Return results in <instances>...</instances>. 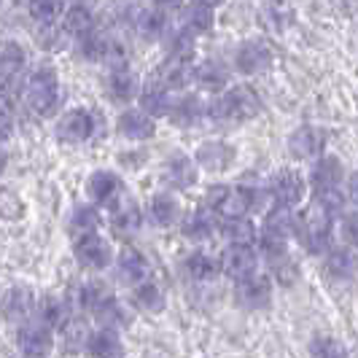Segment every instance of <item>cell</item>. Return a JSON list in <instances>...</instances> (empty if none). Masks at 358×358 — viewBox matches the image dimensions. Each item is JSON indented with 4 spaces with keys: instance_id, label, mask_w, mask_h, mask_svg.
<instances>
[{
    "instance_id": "obj_1",
    "label": "cell",
    "mask_w": 358,
    "mask_h": 358,
    "mask_svg": "<svg viewBox=\"0 0 358 358\" xmlns=\"http://www.w3.org/2000/svg\"><path fill=\"white\" fill-rule=\"evenodd\" d=\"M259 108H262L259 94L251 87H237V90H229L227 94L215 97L208 106V116L215 124H240V122L253 119L259 113Z\"/></svg>"
},
{
    "instance_id": "obj_2",
    "label": "cell",
    "mask_w": 358,
    "mask_h": 358,
    "mask_svg": "<svg viewBox=\"0 0 358 358\" xmlns=\"http://www.w3.org/2000/svg\"><path fill=\"white\" fill-rule=\"evenodd\" d=\"M259 202H262V192H253L245 186L215 183L208 192V208L221 213L224 218H243V213H248Z\"/></svg>"
},
{
    "instance_id": "obj_3",
    "label": "cell",
    "mask_w": 358,
    "mask_h": 358,
    "mask_svg": "<svg viewBox=\"0 0 358 358\" xmlns=\"http://www.w3.org/2000/svg\"><path fill=\"white\" fill-rule=\"evenodd\" d=\"M329 232H331V213L313 202L305 213L296 218V234L302 237V245L307 251L321 253L329 245Z\"/></svg>"
},
{
    "instance_id": "obj_4",
    "label": "cell",
    "mask_w": 358,
    "mask_h": 358,
    "mask_svg": "<svg viewBox=\"0 0 358 358\" xmlns=\"http://www.w3.org/2000/svg\"><path fill=\"white\" fill-rule=\"evenodd\" d=\"M27 106L38 116H52L59 106V78L52 68H41L27 81Z\"/></svg>"
},
{
    "instance_id": "obj_5",
    "label": "cell",
    "mask_w": 358,
    "mask_h": 358,
    "mask_svg": "<svg viewBox=\"0 0 358 358\" xmlns=\"http://www.w3.org/2000/svg\"><path fill=\"white\" fill-rule=\"evenodd\" d=\"M291 234H296V215L291 210H283V208L272 210L264 221V229H262V248L269 259L286 253V243Z\"/></svg>"
},
{
    "instance_id": "obj_6",
    "label": "cell",
    "mask_w": 358,
    "mask_h": 358,
    "mask_svg": "<svg viewBox=\"0 0 358 358\" xmlns=\"http://www.w3.org/2000/svg\"><path fill=\"white\" fill-rule=\"evenodd\" d=\"M272 59H275V54H272V46H269L267 41H262V38H253V41H245L237 54H234V65H237V71L240 73H264L272 65Z\"/></svg>"
},
{
    "instance_id": "obj_7",
    "label": "cell",
    "mask_w": 358,
    "mask_h": 358,
    "mask_svg": "<svg viewBox=\"0 0 358 358\" xmlns=\"http://www.w3.org/2000/svg\"><path fill=\"white\" fill-rule=\"evenodd\" d=\"M54 345V331L41 321H27L19 329V348L24 358H46Z\"/></svg>"
},
{
    "instance_id": "obj_8",
    "label": "cell",
    "mask_w": 358,
    "mask_h": 358,
    "mask_svg": "<svg viewBox=\"0 0 358 358\" xmlns=\"http://www.w3.org/2000/svg\"><path fill=\"white\" fill-rule=\"evenodd\" d=\"M269 296H272V283H269L267 275H248V278L237 280V286H234V299L245 310L267 307Z\"/></svg>"
},
{
    "instance_id": "obj_9",
    "label": "cell",
    "mask_w": 358,
    "mask_h": 358,
    "mask_svg": "<svg viewBox=\"0 0 358 358\" xmlns=\"http://www.w3.org/2000/svg\"><path fill=\"white\" fill-rule=\"evenodd\" d=\"M269 197L278 202V208L291 210L299 199L305 197V180L299 178L296 173H291V170H283L269 183Z\"/></svg>"
},
{
    "instance_id": "obj_10",
    "label": "cell",
    "mask_w": 358,
    "mask_h": 358,
    "mask_svg": "<svg viewBox=\"0 0 358 358\" xmlns=\"http://www.w3.org/2000/svg\"><path fill=\"white\" fill-rule=\"evenodd\" d=\"M76 259L87 269H106L113 259V253H110L108 240H103L100 234H90V237L76 240Z\"/></svg>"
},
{
    "instance_id": "obj_11",
    "label": "cell",
    "mask_w": 358,
    "mask_h": 358,
    "mask_svg": "<svg viewBox=\"0 0 358 358\" xmlns=\"http://www.w3.org/2000/svg\"><path fill=\"white\" fill-rule=\"evenodd\" d=\"M92 132H94V119L90 110H81V108L68 110L57 124V135L65 143H84L92 138Z\"/></svg>"
},
{
    "instance_id": "obj_12",
    "label": "cell",
    "mask_w": 358,
    "mask_h": 358,
    "mask_svg": "<svg viewBox=\"0 0 358 358\" xmlns=\"http://www.w3.org/2000/svg\"><path fill=\"white\" fill-rule=\"evenodd\" d=\"M116 272H119V280L127 283V286H141L148 280V262L141 251H132V248H124L122 256H119V264H116Z\"/></svg>"
},
{
    "instance_id": "obj_13",
    "label": "cell",
    "mask_w": 358,
    "mask_h": 358,
    "mask_svg": "<svg viewBox=\"0 0 358 358\" xmlns=\"http://www.w3.org/2000/svg\"><path fill=\"white\" fill-rule=\"evenodd\" d=\"M218 267L224 269L229 278L243 280V278L253 275V269H256V253L251 248H245V245H229L224 251V256H221V264Z\"/></svg>"
},
{
    "instance_id": "obj_14",
    "label": "cell",
    "mask_w": 358,
    "mask_h": 358,
    "mask_svg": "<svg viewBox=\"0 0 358 358\" xmlns=\"http://www.w3.org/2000/svg\"><path fill=\"white\" fill-rule=\"evenodd\" d=\"M141 224H143L141 208H138L135 202H129V199H124L122 205H116V210H113V215H110V229H113L116 237H122V240L132 237V234H138Z\"/></svg>"
},
{
    "instance_id": "obj_15",
    "label": "cell",
    "mask_w": 358,
    "mask_h": 358,
    "mask_svg": "<svg viewBox=\"0 0 358 358\" xmlns=\"http://www.w3.org/2000/svg\"><path fill=\"white\" fill-rule=\"evenodd\" d=\"M119 132L129 141H148L154 138L157 127H154V119L145 116L143 110H124L119 116Z\"/></svg>"
},
{
    "instance_id": "obj_16",
    "label": "cell",
    "mask_w": 358,
    "mask_h": 358,
    "mask_svg": "<svg viewBox=\"0 0 358 358\" xmlns=\"http://www.w3.org/2000/svg\"><path fill=\"white\" fill-rule=\"evenodd\" d=\"M132 11V24L135 30L143 38H159L167 27V17H164V8L159 6H151V8H129Z\"/></svg>"
},
{
    "instance_id": "obj_17",
    "label": "cell",
    "mask_w": 358,
    "mask_h": 358,
    "mask_svg": "<svg viewBox=\"0 0 358 358\" xmlns=\"http://www.w3.org/2000/svg\"><path fill=\"white\" fill-rule=\"evenodd\" d=\"M342 176H345L342 162L337 159V157H323V159L315 164V170H313V189H315V194L340 189Z\"/></svg>"
},
{
    "instance_id": "obj_18",
    "label": "cell",
    "mask_w": 358,
    "mask_h": 358,
    "mask_svg": "<svg viewBox=\"0 0 358 358\" xmlns=\"http://www.w3.org/2000/svg\"><path fill=\"white\" fill-rule=\"evenodd\" d=\"M194 180H197V167H194V162L189 159V157H173V159L164 164V183L167 186H173V189H189V186H194Z\"/></svg>"
},
{
    "instance_id": "obj_19",
    "label": "cell",
    "mask_w": 358,
    "mask_h": 358,
    "mask_svg": "<svg viewBox=\"0 0 358 358\" xmlns=\"http://www.w3.org/2000/svg\"><path fill=\"white\" fill-rule=\"evenodd\" d=\"M323 145V132L318 127H299L291 138H288V148H291V154L294 157H299V159H310V157H315L318 151H321Z\"/></svg>"
},
{
    "instance_id": "obj_20",
    "label": "cell",
    "mask_w": 358,
    "mask_h": 358,
    "mask_svg": "<svg viewBox=\"0 0 358 358\" xmlns=\"http://www.w3.org/2000/svg\"><path fill=\"white\" fill-rule=\"evenodd\" d=\"M33 307H36V299L27 288H11L6 296H3V313L8 321H30L33 315Z\"/></svg>"
},
{
    "instance_id": "obj_21",
    "label": "cell",
    "mask_w": 358,
    "mask_h": 358,
    "mask_svg": "<svg viewBox=\"0 0 358 358\" xmlns=\"http://www.w3.org/2000/svg\"><path fill=\"white\" fill-rule=\"evenodd\" d=\"M87 192H90V197L97 205H110L113 199L119 197V192H122V180L116 178L113 173H108V170H100V173H94L90 178Z\"/></svg>"
},
{
    "instance_id": "obj_22",
    "label": "cell",
    "mask_w": 358,
    "mask_h": 358,
    "mask_svg": "<svg viewBox=\"0 0 358 358\" xmlns=\"http://www.w3.org/2000/svg\"><path fill=\"white\" fill-rule=\"evenodd\" d=\"M62 27H65V33H71V36L87 38L92 30H94V11H92L90 6H81V3L68 6L65 14H62Z\"/></svg>"
},
{
    "instance_id": "obj_23",
    "label": "cell",
    "mask_w": 358,
    "mask_h": 358,
    "mask_svg": "<svg viewBox=\"0 0 358 358\" xmlns=\"http://www.w3.org/2000/svg\"><path fill=\"white\" fill-rule=\"evenodd\" d=\"M192 76H194V71L189 68V62H180V59H167L159 71H157V84H159L162 90H167V92L180 90V87H186V84L192 81Z\"/></svg>"
},
{
    "instance_id": "obj_24",
    "label": "cell",
    "mask_w": 358,
    "mask_h": 358,
    "mask_svg": "<svg viewBox=\"0 0 358 358\" xmlns=\"http://www.w3.org/2000/svg\"><path fill=\"white\" fill-rule=\"evenodd\" d=\"M59 337H62L65 353H81V350H87V345H90V337H92L90 323L84 321V318H76V315H73L71 321L59 329Z\"/></svg>"
},
{
    "instance_id": "obj_25",
    "label": "cell",
    "mask_w": 358,
    "mask_h": 358,
    "mask_svg": "<svg viewBox=\"0 0 358 358\" xmlns=\"http://www.w3.org/2000/svg\"><path fill=\"white\" fill-rule=\"evenodd\" d=\"M24 49L17 41H0V81H17V73L24 68Z\"/></svg>"
},
{
    "instance_id": "obj_26",
    "label": "cell",
    "mask_w": 358,
    "mask_h": 358,
    "mask_svg": "<svg viewBox=\"0 0 358 358\" xmlns=\"http://www.w3.org/2000/svg\"><path fill=\"white\" fill-rule=\"evenodd\" d=\"M97 227H100V213L92 205H78L71 213V221H68V232L73 234V240L97 234Z\"/></svg>"
},
{
    "instance_id": "obj_27",
    "label": "cell",
    "mask_w": 358,
    "mask_h": 358,
    "mask_svg": "<svg viewBox=\"0 0 358 358\" xmlns=\"http://www.w3.org/2000/svg\"><path fill=\"white\" fill-rule=\"evenodd\" d=\"M108 94L113 100H119V103H129L138 94V76L129 71V68L113 71L110 78H108Z\"/></svg>"
},
{
    "instance_id": "obj_28",
    "label": "cell",
    "mask_w": 358,
    "mask_h": 358,
    "mask_svg": "<svg viewBox=\"0 0 358 358\" xmlns=\"http://www.w3.org/2000/svg\"><path fill=\"white\" fill-rule=\"evenodd\" d=\"M141 106L145 116H170L173 100H170V92L162 90L157 81H151L141 94Z\"/></svg>"
},
{
    "instance_id": "obj_29",
    "label": "cell",
    "mask_w": 358,
    "mask_h": 358,
    "mask_svg": "<svg viewBox=\"0 0 358 358\" xmlns=\"http://www.w3.org/2000/svg\"><path fill=\"white\" fill-rule=\"evenodd\" d=\"M71 318H73V313H71V302H68V299L46 296V299L41 302V318H38V321L46 323L52 331L54 329H62Z\"/></svg>"
},
{
    "instance_id": "obj_30",
    "label": "cell",
    "mask_w": 358,
    "mask_h": 358,
    "mask_svg": "<svg viewBox=\"0 0 358 358\" xmlns=\"http://www.w3.org/2000/svg\"><path fill=\"white\" fill-rule=\"evenodd\" d=\"M194 81H197L202 90L208 92H221L227 87V81H229V73L227 68L221 65V62H215V59H208V62H202L194 76H192Z\"/></svg>"
},
{
    "instance_id": "obj_31",
    "label": "cell",
    "mask_w": 358,
    "mask_h": 358,
    "mask_svg": "<svg viewBox=\"0 0 358 358\" xmlns=\"http://www.w3.org/2000/svg\"><path fill=\"white\" fill-rule=\"evenodd\" d=\"M234 159V151L229 148L227 143H205L199 145L197 151V162L205 167V170H224V167H229Z\"/></svg>"
},
{
    "instance_id": "obj_32",
    "label": "cell",
    "mask_w": 358,
    "mask_h": 358,
    "mask_svg": "<svg viewBox=\"0 0 358 358\" xmlns=\"http://www.w3.org/2000/svg\"><path fill=\"white\" fill-rule=\"evenodd\" d=\"M92 358H122V342H119V334L110 331V329H100L97 334L90 337V345H87Z\"/></svg>"
},
{
    "instance_id": "obj_33",
    "label": "cell",
    "mask_w": 358,
    "mask_h": 358,
    "mask_svg": "<svg viewBox=\"0 0 358 358\" xmlns=\"http://www.w3.org/2000/svg\"><path fill=\"white\" fill-rule=\"evenodd\" d=\"M221 232L224 237L232 243V245H245V248H251V243L256 240V229H253V224L243 215V218H227L224 224H221Z\"/></svg>"
},
{
    "instance_id": "obj_34",
    "label": "cell",
    "mask_w": 358,
    "mask_h": 358,
    "mask_svg": "<svg viewBox=\"0 0 358 358\" xmlns=\"http://www.w3.org/2000/svg\"><path fill=\"white\" fill-rule=\"evenodd\" d=\"M183 232L186 237H192V240H208V237H213L215 232V218L210 210H194V213L189 215L186 221H183Z\"/></svg>"
},
{
    "instance_id": "obj_35",
    "label": "cell",
    "mask_w": 358,
    "mask_h": 358,
    "mask_svg": "<svg viewBox=\"0 0 358 358\" xmlns=\"http://www.w3.org/2000/svg\"><path fill=\"white\" fill-rule=\"evenodd\" d=\"M151 218H154V224H159V227H173L180 218V208H178V202H176V197H170V194H157V197L151 199Z\"/></svg>"
},
{
    "instance_id": "obj_36",
    "label": "cell",
    "mask_w": 358,
    "mask_h": 358,
    "mask_svg": "<svg viewBox=\"0 0 358 358\" xmlns=\"http://www.w3.org/2000/svg\"><path fill=\"white\" fill-rule=\"evenodd\" d=\"M170 119L178 127H194L202 119V103L197 97H183L180 103H173Z\"/></svg>"
},
{
    "instance_id": "obj_37",
    "label": "cell",
    "mask_w": 358,
    "mask_h": 358,
    "mask_svg": "<svg viewBox=\"0 0 358 358\" xmlns=\"http://www.w3.org/2000/svg\"><path fill=\"white\" fill-rule=\"evenodd\" d=\"M183 19H186V27H189L192 33H205V30H210V24H213V6H210V3L186 6Z\"/></svg>"
},
{
    "instance_id": "obj_38",
    "label": "cell",
    "mask_w": 358,
    "mask_h": 358,
    "mask_svg": "<svg viewBox=\"0 0 358 358\" xmlns=\"http://www.w3.org/2000/svg\"><path fill=\"white\" fill-rule=\"evenodd\" d=\"M108 299H110V291L100 280H90L87 286H81V291H78V305L84 307V310H90V313H97Z\"/></svg>"
},
{
    "instance_id": "obj_39",
    "label": "cell",
    "mask_w": 358,
    "mask_h": 358,
    "mask_svg": "<svg viewBox=\"0 0 358 358\" xmlns=\"http://www.w3.org/2000/svg\"><path fill=\"white\" fill-rule=\"evenodd\" d=\"M135 305L145 310V313H159L162 307H164V294L159 291L157 283L145 280L141 286H135Z\"/></svg>"
},
{
    "instance_id": "obj_40",
    "label": "cell",
    "mask_w": 358,
    "mask_h": 358,
    "mask_svg": "<svg viewBox=\"0 0 358 358\" xmlns=\"http://www.w3.org/2000/svg\"><path fill=\"white\" fill-rule=\"evenodd\" d=\"M186 272L194 280H213L215 275H218V264L213 262V256H208V253H192L186 259Z\"/></svg>"
},
{
    "instance_id": "obj_41",
    "label": "cell",
    "mask_w": 358,
    "mask_h": 358,
    "mask_svg": "<svg viewBox=\"0 0 358 358\" xmlns=\"http://www.w3.org/2000/svg\"><path fill=\"white\" fill-rule=\"evenodd\" d=\"M353 269H356V262H353V253L348 251H331L329 253V259H326V272L331 275V278H350L353 275Z\"/></svg>"
},
{
    "instance_id": "obj_42",
    "label": "cell",
    "mask_w": 358,
    "mask_h": 358,
    "mask_svg": "<svg viewBox=\"0 0 358 358\" xmlns=\"http://www.w3.org/2000/svg\"><path fill=\"white\" fill-rule=\"evenodd\" d=\"M310 356L313 358H348L342 342H337L334 337H315L310 342Z\"/></svg>"
},
{
    "instance_id": "obj_43",
    "label": "cell",
    "mask_w": 358,
    "mask_h": 358,
    "mask_svg": "<svg viewBox=\"0 0 358 358\" xmlns=\"http://www.w3.org/2000/svg\"><path fill=\"white\" fill-rule=\"evenodd\" d=\"M30 14H33L38 24L52 27L54 22L65 14V6L62 3H30Z\"/></svg>"
},
{
    "instance_id": "obj_44",
    "label": "cell",
    "mask_w": 358,
    "mask_h": 358,
    "mask_svg": "<svg viewBox=\"0 0 358 358\" xmlns=\"http://www.w3.org/2000/svg\"><path fill=\"white\" fill-rule=\"evenodd\" d=\"M167 52H170V59H180V62H189L194 57V41L189 33H176L167 43Z\"/></svg>"
},
{
    "instance_id": "obj_45",
    "label": "cell",
    "mask_w": 358,
    "mask_h": 358,
    "mask_svg": "<svg viewBox=\"0 0 358 358\" xmlns=\"http://www.w3.org/2000/svg\"><path fill=\"white\" fill-rule=\"evenodd\" d=\"M94 315H97V318H100V323H103L106 329H110V331H113V326H119V323H127L124 310H122V305H119L113 296H110V299H108L106 305L100 307Z\"/></svg>"
},
{
    "instance_id": "obj_46",
    "label": "cell",
    "mask_w": 358,
    "mask_h": 358,
    "mask_svg": "<svg viewBox=\"0 0 358 358\" xmlns=\"http://www.w3.org/2000/svg\"><path fill=\"white\" fill-rule=\"evenodd\" d=\"M22 213V202L11 192H0V215L3 218H17Z\"/></svg>"
},
{
    "instance_id": "obj_47",
    "label": "cell",
    "mask_w": 358,
    "mask_h": 358,
    "mask_svg": "<svg viewBox=\"0 0 358 358\" xmlns=\"http://www.w3.org/2000/svg\"><path fill=\"white\" fill-rule=\"evenodd\" d=\"M342 237H345L350 245L358 248V213L345 215V221H342Z\"/></svg>"
},
{
    "instance_id": "obj_48",
    "label": "cell",
    "mask_w": 358,
    "mask_h": 358,
    "mask_svg": "<svg viewBox=\"0 0 358 358\" xmlns=\"http://www.w3.org/2000/svg\"><path fill=\"white\" fill-rule=\"evenodd\" d=\"M8 135H11V116L6 108H0V143L8 141Z\"/></svg>"
},
{
    "instance_id": "obj_49",
    "label": "cell",
    "mask_w": 358,
    "mask_h": 358,
    "mask_svg": "<svg viewBox=\"0 0 358 358\" xmlns=\"http://www.w3.org/2000/svg\"><path fill=\"white\" fill-rule=\"evenodd\" d=\"M350 197H353L358 202V176L353 180H350Z\"/></svg>"
},
{
    "instance_id": "obj_50",
    "label": "cell",
    "mask_w": 358,
    "mask_h": 358,
    "mask_svg": "<svg viewBox=\"0 0 358 358\" xmlns=\"http://www.w3.org/2000/svg\"><path fill=\"white\" fill-rule=\"evenodd\" d=\"M3 170H6V154L0 151V176H3Z\"/></svg>"
}]
</instances>
